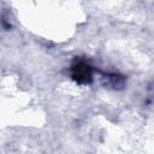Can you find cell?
<instances>
[{
	"mask_svg": "<svg viewBox=\"0 0 154 154\" xmlns=\"http://www.w3.org/2000/svg\"><path fill=\"white\" fill-rule=\"evenodd\" d=\"M72 77L78 83H88L91 78V69L84 61H79L72 66Z\"/></svg>",
	"mask_w": 154,
	"mask_h": 154,
	"instance_id": "1",
	"label": "cell"
}]
</instances>
